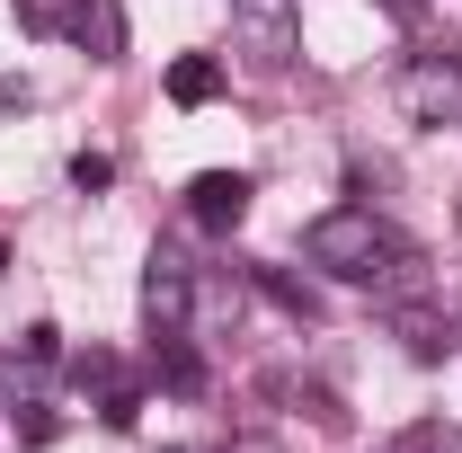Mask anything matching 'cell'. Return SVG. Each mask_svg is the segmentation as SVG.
<instances>
[{"mask_svg": "<svg viewBox=\"0 0 462 453\" xmlns=\"http://www.w3.org/2000/svg\"><path fill=\"white\" fill-rule=\"evenodd\" d=\"M392 338L418 356V365H445V347H454V329H445V311L436 302H418V293H401L392 302Z\"/></svg>", "mask_w": 462, "mask_h": 453, "instance_id": "obj_7", "label": "cell"}, {"mask_svg": "<svg viewBox=\"0 0 462 453\" xmlns=\"http://www.w3.org/2000/svg\"><path fill=\"white\" fill-rule=\"evenodd\" d=\"M161 453H187V445H161Z\"/></svg>", "mask_w": 462, "mask_h": 453, "instance_id": "obj_18", "label": "cell"}, {"mask_svg": "<svg viewBox=\"0 0 462 453\" xmlns=\"http://www.w3.org/2000/svg\"><path fill=\"white\" fill-rule=\"evenodd\" d=\"M18 356H27V365H54V356H62V329H54V320H36V329L18 338Z\"/></svg>", "mask_w": 462, "mask_h": 453, "instance_id": "obj_14", "label": "cell"}, {"mask_svg": "<svg viewBox=\"0 0 462 453\" xmlns=\"http://www.w3.org/2000/svg\"><path fill=\"white\" fill-rule=\"evenodd\" d=\"M107 178H116V161H107V152H80V161H71V187H80V196H98Z\"/></svg>", "mask_w": 462, "mask_h": 453, "instance_id": "obj_13", "label": "cell"}, {"mask_svg": "<svg viewBox=\"0 0 462 453\" xmlns=\"http://www.w3.org/2000/svg\"><path fill=\"white\" fill-rule=\"evenodd\" d=\"M187 320H196V267L178 249H152V267H143V329L161 347H178Z\"/></svg>", "mask_w": 462, "mask_h": 453, "instance_id": "obj_4", "label": "cell"}, {"mask_svg": "<svg viewBox=\"0 0 462 453\" xmlns=\"http://www.w3.org/2000/svg\"><path fill=\"white\" fill-rule=\"evenodd\" d=\"M383 9H392V18H418V9H427V0H383Z\"/></svg>", "mask_w": 462, "mask_h": 453, "instance_id": "obj_16", "label": "cell"}, {"mask_svg": "<svg viewBox=\"0 0 462 453\" xmlns=\"http://www.w3.org/2000/svg\"><path fill=\"white\" fill-rule=\"evenodd\" d=\"M0 276H9V240H0Z\"/></svg>", "mask_w": 462, "mask_h": 453, "instance_id": "obj_17", "label": "cell"}, {"mask_svg": "<svg viewBox=\"0 0 462 453\" xmlns=\"http://www.w3.org/2000/svg\"><path fill=\"white\" fill-rule=\"evenodd\" d=\"M223 453H285V436H267V427H240Z\"/></svg>", "mask_w": 462, "mask_h": 453, "instance_id": "obj_15", "label": "cell"}, {"mask_svg": "<svg viewBox=\"0 0 462 453\" xmlns=\"http://www.w3.org/2000/svg\"><path fill=\"white\" fill-rule=\"evenodd\" d=\"M231 45H240V62L249 71H285L293 45H302V27H293V0H231Z\"/></svg>", "mask_w": 462, "mask_h": 453, "instance_id": "obj_3", "label": "cell"}, {"mask_svg": "<svg viewBox=\"0 0 462 453\" xmlns=\"http://www.w3.org/2000/svg\"><path fill=\"white\" fill-rule=\"evenodd\" d=\"M302 258L320 276H338V284H374V276H392L401 240H392V223L374 205H329V214H311V231H302Z\"/></svg>", "mask_w": 462, "mask_h": 453, "instance_id": "obj_1", "label": "cell"}, {"mask_svg": "<svg viewBox=\"0 0 462 453\" xmlns=\"http://www.w3.org/2000/svg\"><path fill=\"white\" fill-rule=\"evenodd\" d=\"M62 436V418L45 409V400H18V445H54Z\"/></svg>", "mask_w": 462, "mask_h": 453, "instance_id": "obj_11", "label": "cell"}, {"mask_svg": "<svg viewBox=\"0 0 462 453\" xmlns=\"http://www.w3.org/2000/svg\"><path fill=\"white\" fill-rule=\"evenodd\" d=\"M454 223H462V205H454Z\"/></svg>", "mask_w": 462, "mask_h": 453, "instance_id": "obj_19", "label": "cell"}, {"mask_svg": "<svg viewBox=\"0 0 462 453\" xmlns=\"http://www.w3.org/2000/svg\"><path fill=\"white\" fill-rule=\"evenodd\" d=\"M36 18L62 27L89 62H125V9L116 0H36Z\"/></svg>", "mask_w": 462, "mask_h": 453, "instance_id": "obj_5", "label": "cell"}, {"mask_svg": "<svg viewBox=\"0 0 462 453\" xmlns=\"http://www.w3.org/2000/svg\"><path fill=\"white\" fill-rule=\"evenodd\" d=\"M392 107H401L409 125H427V134L462 125V62L454 54H409L401 71H392Z\"/></svg>", "mask_w": 462, "mask_h": 453, "instance_id": "obj_2", "label": "cell"}, {"mask_svg": "<svg viewBox=\"0 0 462 453\" xmlns=\"http://www.w3.org/2000/svg\"><path fill=\"white\" fill-rule=\"evenodd\" d=\"M392 453H462V427L454 418H418V427L392 436Z\"/></svg>", "mask_w": 462, "mask_h": 453, "instance_id": "obj_9", "label": "cell"}, {"mask_svg": "<svg viewBox=\"0 0 462 453\" xmlns=\"http://www.w3.org/2000/svg\"><path fill=\"white\" fill-rule=\"evenodd\" d=\"M267 293H276V302H285L293 320H320V293H311V284H293L285 267H267Z\"/></svg>", "mask_w": 462, "mask_h": 453, "instance_id": "obj_10", "label": "cell"}, {"mask_svg": "<svg viewBox=\"0 0 462 453\" xmlns=\"http://www.w3.org/2000/svg\"><path fill=\"white\" fill-rule=\"evenodd\" d=\"M214 89H223V62H214V54H178L170 62V98H178V107H205Z\"/></svg>", "mask_w": 462, "mask_h": 453, "instance_id": "obj_8", "label": "cell"}, {"mask_svg": "<svg viewBox=\"0 0 462 453\" xmlns=\"http://www.w3.org/2000/svg\"><path fill=\"white\" fill-rule=\"evenodd\" d=\"M249 196H258V187H249L240 170H205L196 187H187V214H196L205 231H240V214H249Z\"/></svg>", "mask_w": 462, "mask_h": 453, "instance_id": "obj_6", "label": "cell"}, {"mask_svg": "<svg viewBox=\"0 0 462 453\" xmlns=\"http://www.w3.org/2000/svg\"><path fill=\"white\" fill-rule=\"evenodd\" d=\"M161 383H170V392H196V383H205V374H196V356H187V338L161 347Z\"/></svg>", "mask_w": 462, "mask_h": 453, "instance_id": "obj_12", "label": "cell"}]
</instances>
